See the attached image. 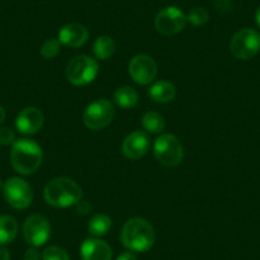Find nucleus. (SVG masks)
Returning a JSON list of instances; mask_svg holds the SVG:
<instances>
[{
    "instance_id": "24",
    "label": "nucleus",
    "mask_w": 260,
    "mask_h": 260,
    "mask_svg": "<svg viewBox=\"0 0 260 260\" xmlns=\"http://www.w3.org/2000/svg\"><path fill=\"white\" fill-rule=\"evenodd\" d=\"M60 44L59 40L56 39H50L47 41H45L41 46V55L45 59H54L57 55L60 54Z\"/></svg>"
},
{
    "instance_id": "25",
    "label": "nucleus",
    "mask_w": 260,
    "mask_h": 260,
    "mask_svg": "<svg viewBox=\"0 0 260 260\" xmlns=\"http://www.w3.org/2000/svg\"><path fill=\"white\" fill-rule=\"evenodd\" d=\"M16 142V134L11 127H0V144L2 146H13Z\"/></svg>"
},
{
    "instance_id": "30",
    "label": "nucleus",
    "mask_w": 260,
    "mask_h": 260,
    "mask_svg": "<svg viewBox=\"0 0 260 260\" xmlns=\"http://www.w3.org/2000/svg\"><path fill=\"white\" fill-rule=\"evenodd\" d=\"M0 260H11V252L6 247H0Z\"/></svg>"
},
{
    "instance_id": "31",
    "label": "nucleus",
    "mask_w": 260,
    "mask_h": 260,
    "mask_svg": "<svg viewBox=\"0 0 260 260\" xmlns=\"http://www.w3.org/2000/svg\"><path fill=\"white\" fill-rule=\"evenodd\" d=\"M6 117H7V112H6V109H4V107H2V106H0V125L3 124V122H4V120H6Z\"/></svg>"
},
{
    "instance_id": "23",
    "label": "nucleus",
    "mask_w": 260,
    "mask_h": 260,
    "mask_svg": "<svg viewBox=\"0 0 260 260\" xmlns=\"http://www.w3.org/2000/svg\"><path fill=\"white\" fill-rule=\"evenodd\" d=\"M42 260H71V256L62 247L52 245L42 252Z\"/></svg>"
},
{
    "instance_id": "6",
    "label": "nucleus",
    "mask_w": 260,
    "mask_h": 260,
    "mask_svg": "<svg viewBox=\"0 0 260 260\" xmlns=\"http://www.w3.org/2000/svg\"><path fill=\"white\" fill-rule=\"evenodd\" d=\"M230 50L236 59H251L260 52V34L251 28L240 29L231 39Z\"/></svg>"
},
{
    "instance_id": "32",
    "label": "nucleus",
    "mask_w": 260,
    "mask_h": 260,
    "mask_svg": "<svg viewBox=\"0 0 260 260\" xmlns=\"http://www.w3.org/2000/svg\"><path fill=\"white\" fill-rule=\"evenodd\" d=\"M255 22H256L257 27L260 28V7L256 9V12H255Z\"/></svg>"
},
{
    "instance_id": "15",
    "label": "nucleus",
    "mask_w": 260,
    "mask_h": 260,
    "mask_svg": "<svg viewBox=\"0 0 260 260\" xmlns=\"http://www.w3.org/2000/svg\"><path fill=\"white\" fill-rule=\"evenodd\" d=\"M88 29L81 23L65 24L59 31V41L61 45L69 47H81L88 40Z\"/></svg>"
},
{
    "instance_id": "3",
    "label": "nucleus",
    "mask_w": 260,
    "mask_h": 260,
    "mask_svg": "<svg viewBox=\"0 0 260 260\" xmlns=\"http://www.w3.org/2000/svg\"><path fill=\"white\" fill-rule=\"evenodd\" d=\"M42 149L31 139H18L14 142L11 151V162L13 169L21 175H32L41 167Z\"/></svg>"
},
{
    "instance_id": "16",
    "label": "nucleus",
    "mask_w": 260,
    "mask_h": 260,
    "mask_svg": "<svg viewBox=\"0 0 260 260\" xmlns=\"http://www.w3.org/2000/svg\"><path fill=\"white\" fill-rule=\"evenodd\" d=\"M148 96L154 102L167 104V102H171L176 96V87L169 81H158L152 84L148 91Z\"/></svg>"
},
{
    "instance_id": "10",
    "label": "nucleus",
    "mask_w": 260,
    "mask_h": 260,
    "mask_svg": "<svg viewBox=\"0 0 260 260\" xmlns=\"http://www.w3.org/2000/svg\"><path fill=\"white\" fill-rule=\"evenodd\" d=\"M51 235V226L46 217L32 214L23 223V237L31 246L40 247L47 242Z\"/></svg>"
},
{
    "instance_id": "22",
    "label": "nucleus",
    "mask_w": 260,
    "mask_h": 260,
    "mask_svg": "<svg viewBox=\"0 0 260 260\" xmlns=\"http://www.w3.org/2000/svg\"><path fill=\"white\" fill-rule=\"evenodd\" d=\"M186 19L192 26H203V24H206L208 22L209 13L206 8L197 7V8H192L189 12V14L186 16Z\"/></svg>"
},
{
    "instance_id": "12",
    "label": "nucleus",
    "mask_w": 260,
    "mask_h": 260,
    "mask_svg": "<svg viewBox=\"0 0 260 260\" xmlns=\"http://www.w3.org/2000/svg\"><path fill=\"white\" fill-rule=\"evenodd\" d=\"M45 116L37 107L28 106L22 110L16 119V127L19 133L26 136H34L39 133L44 126Z\"/></svg>"
},
{
    "instance_id": "29",
    "label": "nucleus",
    "mask_w": 260,
    "mask_h": 260,
    "mask_svg": "<svg viewBox=\"0 0 260 260\" xmlns=\"http://www.w3.org/2000/svg\"><path fill=\"white\" fill-rule=\"evenodd\" d=\"M116 260H138V257L134 255L133 251H126V252H122L117 256Z\"/></svg>"
},
{
    "instance_id": "26",
    "label": "nucleus",
    "mask_w": 260,
    "mask_h": 260,
    "mask_svg": "<svg viewBox=\"0 0 260 260\" xmlns=\"http://www.w3.org/2000/svg\"><path fill=\"white\" fill-rule=\"evenodd\" d=\"M214 8L221 14L230 13L232 11L231 0H214Z\"/></svg>"
},
{
    "instance_id": "13",
    "label": "nucleus",
    "mask_w": 260,
    "mask_h": 260,
    "mask_svg": "<svg viewBox=\"0 0 260 260\" xmlns=\"http://www.w3.org/2000/svg\"><path fill=\"white\" fill-rule=\"evenodd\" d=\"M149 147H151V139L148 134L142 130H136L124 139L121 151L127 159H138L148 152Z\"/></svg>"
},
{
    "instance_id": "8",
    "label": "nucleus",
    "mask_w": 260,
    "mask_h": 260,
    "mask_svg": "<svg viewBox=\"0 0 260 260\" xmlns=\"http://www.w3.org/2000/svg\"><path fill=\"white\" fill-rule=\"evenodd\" d=\"M3 194L9 206L14 209H26L34 199L32 187L21 177H11L3 185Z\"/></svg>"
},
{
    "instance_id": "33",
    "label": "nucleus",
    "mask_w": 260,
    "mask_h": 260,
    "mask_svg": "<svg viewBox=\"0 0 260 260\" xmlns=\"http://www.w3.org/2000/svg\"><path fill=\"white\" fill-rule=\"evenodd\" d=\"M2 189H3V184H2V180H0V191H2Z\"/></svg>"
},
{
    "instance_id": "5",
    "label": "nucleus",
    "mask_w": 260,
    "mask_h": 260,
    "mask_svg": "<svg viewBox=\"0 0 260 260\" xmlns=\"http://www.w3.org/2000/svg\"><path fill=\"white\" fill-rule=\"evenodd\" d=\"M153 152L159 164L166 167H175L184 158V147L174 134H162L154 141Z\"/></svg>"
},
{
    "instance_id": "27",
    "label": "nucleus",
    "mask_w": 260,
    "mask_h": 260,
    "mask_svg": "<svg viewBox=\"0 0 260 260\" xmlns=\"http://www.w3.org/2000/svg\"><path fill=\"white\" fill-rule=\"evenodd\" d=\"M42 254L39 251V249L35 246L29 247L24 252V260H41Z\"/></svg>"
},
{
    "instance_id": "2",
    "label": "nucleus",
    "mask_w": 260,
    "mask_h": 260,
    "mask_svg": "<svg viewBox=\"0 0 260 260\" xmlns=\"http://www.w3.org/2000/svg\"><path fill=\"white\" fill-rule=\"evenodd\" d=\"M83 191L74 180L68 177H56L46 184L44 189V198L49 206L54 208H67L76 206L82 201Z\"/></svg>"
},
{
    "instance_id": "21",
    "label": "nucleus",
    "mask_w": 260,
    "mask_h": 260,
    "mask_svg": "<svg viewBox=\"0 0 260 260\" xmlns=\"http://www.w3.org/2000/svg\"><path fill=\"white\" fill-rule=\"evenodd\" d=\"M142 125L151 134L161 133V132H164L165 126H166L164 116L159 115L158 112L154 111H148L143 115V117H142Z\"/></svg>"
},
{
    "instance_id": "4",
    "label": "nucleus",
    "mask_w": 260,
    "mask_h": 260,
    "mask_svg": "<svg viewBox=\"0 0 260 260\" xmlns=\"http://www.w3.org/2000/svg\"><path fill=\"white\" fill-rule=\"evenodd\" d=\"M65 73L73 86H87L99 76V64L88 55H79L69 61Z\"/></svg>"
},
{
    "instance_id": "1",
    "label": "nucleus",
    "mask_w": 260,
    "mask_h": 260,
    "mask_svg": "<svg viewBox=\"0 0 260 260\" xmlns=\"http://www.w3.org/2000/svg\"><path fill=\"white\" fill-rule=\"evenodd\" d=\"M120 241L130 251L146 252L153 246L156 232L147 219L136 217L125 222L120 234Z\"/></svg>"
},
{
    "instance_id": "20",
    "label": "nucleus",
    "mask_w": 260,
    "mask_h": 260,
    "mask_svg": "<svg viewBox=\"0 0 260 260\" xmlns=\"http://www.w3.org/2000/svg\"><path fill=\"white\" fill-rule=\"evenodd\" d=\"M116 44L110 36H101L94 41L93 44V52L97 59L106 60L115 52Z\"/></svg>"
},
{
    "instance_id": "17",
    "label": "nucleus",
    "mask_w": 260,
    "mask_h": 260,
    "mask_svg": "<svg viewBox=\"0 0 260 260\" xmlns=\"http://www.w3.org/2000/svg\"><path fill=\"white\" fill-rule=\"evenodd\" d=\"M138 92L130 86H121L114 92V102L122 109H132L138 104Z\"/></svg>"
},
{
    "instance_id": "7",
    "label": "nucleus",
    "mask_w": 260,
    "mask_h": 260,
    "mask_svg": "<svg viewBox=\"0 0 260 260\" xmlns=\"http://www.w3.org/2000/svg\"><path fill=\"white\" fill-rule=\"evenodd\" d=\"M115 117V107L109 100L101 99L92 102L83 112V122L88 129L102 130L111 124Z\"/></svg>"
},
{
    "instance_id": "11",
    "label": "nucleus",
    "mask_w": 260,
    "mask_h": 260,
    "mask_svg": "<svg viewBox=\"0 0 260 260\" xmlns=\"http://www.w3.org/2000/svg\"><path fill=\"white\" fill-rule=\"evenodd\" d=\"M129 74L136 83L147 86L157 76V64L149 55L139 54L129 62Z\"/></svg>"
},
{
    "instance_id": "28",
    "label": "nucleus",
    "mask_w": 260,
    "mask_h": 260,
    "mask_svg": "<svg viewBox=\"0 0 260 260\" xmlns=\"http://www.w3.org/2000/svg\"><path fill=\"white\" fill-rule=\"evenodd\" d=\"M76 206H77V211H78V213H81V214H88L92 209V206L88 203V202L81 201V202H78Z\"/></svg>"
},
{
    "instance_id": "14",
    "label": "nucleus",
    "mask_w": 260,
    "mask_h": 260,
    "mask_svg": "<svg viewBox=\"0 0 260 260\" xmlns=\"http://www.w3.org/2000/svg\"><path fill=\"white\" fill-rule=\"evenodd\" d=\"M82 260H111L112 249L101 239H87L81 246Z\"/></svg>"
},
{
    "instance_id": "19",
    "label": "nucleus",
    "mask_w": 260,
    "mask_h": 260,
    "mask_svg": "<svg viewBox=\"0 0 260 260\" xmlns=\"http://www.w3.org/2000/svg\"><path fill=\"white\" fill-rule=\"evenodd\" d=\"M111 230V218L107 214H94L88 222V232L94 237L105 236Z\"/></svg>"
},
{
    "instance_id": "18",
    "label": "nucleus",
    "mask_w": 260,
    "mask_h": 260,
    "mask_svg": "<svg viewBox=\"0 0 260 260\" xmlns=\"http://www.w3.org/2000/svg\"><path fill=\"white\" fill-rule=\"evenodd\" d=\"M18 234V223L12 216H0V245H8Z\"/></svg>"
},
{
    "instance_id": "9",
    "label": "nucleus",
    "mask_w": 260,
    "mask_h": 260,
    "mask_svg": "<svg viewBox=\"0 0 260 260\" xmlns=\"http://www.w3.org/2000/svg\"><path fill=\"white\" fill-rule=\"evenodd\" d=\"M187 23L186 16L177 7H166L158 12L154 19L157 32L164 36H174L185 28Z\"/></svg>"
}]
</instances>
